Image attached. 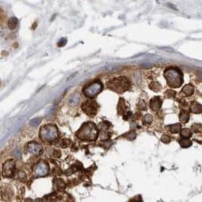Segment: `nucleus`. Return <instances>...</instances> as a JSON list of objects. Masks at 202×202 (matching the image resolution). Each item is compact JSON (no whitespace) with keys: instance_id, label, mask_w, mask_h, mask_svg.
<instances>
[{"instance_id":"obj_7","label":"nucleus","mask_w":202,"mask_h":202,"mask_svg":"<svg viewBox=\"0 0 202 202\" xmlns=\"http://www.w3.org/2000/svg\"><path fill=\"white\" fill-rule=\"evenodd\" d=\"M14 170H15V163L13 160H8L5 162L3 165V170L2 174L5 176H10L13 174Z\"/></svg>"},{"instance_id":"obj_26","label":"nucleus","mask_w":202,"mask_h":202,"mask_svg":"<svg viewBox=\"0 0 202 202\" xmlns=\"http://www.w3.org/2000/svg\"><path fill=\"white\" fill-rule=\"evenodd\" d=\"M64 42H67V40H66V39H64ZM59 42H62V39H61V40L59 41ZM65 44H66V42H64V43H63V44L58 43V46H59V47H61V46H64V45H65Z\"/></svg>"},{"instance_id":"obj_22","label":"nucleus","mask_w":202,"mask_h":202,"mask_svg":"<svg viewBox=\"0 0 202 202\" xmlns=\"http://www.w3.org/2000/svg\"><path fill=\"white\" fill-rule=\"evenodd\" d=\"M136 137V133L135 132H131V133H127V136H126V138L129 139L130 140H133V139H135Z\"/></svg>"},{"instance_id":"obj_20","label":"nucleus","mask_w":202,"mask_h":202,"mask_svg":"<svg viewBox=\"0 0 202 202\" xmlns=\"http://www.w3.org/2000/svg\"><path fill=\"white\" fill-rule=\"evenodd\" d=\"M76 96V93L74 95V96H72L73 98H71V99H72V101H70V102L71 103H74V104H76L77 102L79 100V95H77V96Z\"/></svg>"},{"instance_id":"obj_14","label":"nucleus","mask_w":202,"mask_h":202,"mask_svg":"<svg viewBox=\"0 0 202 202\" xmlns=\"http://www.w3.org/2000/svg\"><path fill=\"white\" fill-rule=\"evenodd\" d=\"M179 144H180V145L182 148H189V147L192 145V142L188 139H182L179 141Z\"/></svg>"},{"instance_id":"obj_23","label":"nucleus","mask_w":202,"mask_h":202,"mask_svg":"<svg viewBox=\"0 0 202 202\" xmlns=\"http://www.w3.org/2000/svg\"><path fill=\"white\" fill-rule=\"evenodd\" d=\"M139 108L140 110H145L146 108V104L145 103V101H140V102L139 103Z\"/></svg>"},{"instance_id":"obj_3","label":"nucleus","mask_w":202,"mask_h":202,"mask_svg":"<svg viewBox=\"0 0 202 202\" xmlns=\"http://www.w3.org/2000/svg\"><path fill=\"white\" fill-rule=\"evenodd\" d=\"M130 82L125 77L114 78L108 82V88L117 93H123L129 89Z\"/></svg>"},{"instance_id":"obj_16","label":"nucleus","mask_w":202,"mask_h":202,"mask_svg":"<svg viewBox=\"0 0 202 202\" xmlns=\"http://www.w3.org/2000/svg\"><path fill=\"white\" fill-rule=\"evenodd\" d=\"M18 20L16 18H12L9 20V27L10 29H15L18 25Z\"/></svg>"},{"instance_id":"obj_1","label":"nucleus","mask_w":202,"mask_h":202,"mask_svg":"<svg viewBox=\"0 0 202 202\" xmlns=\"http://www.w3.org/2000/svg\"><path fill=\"white\" fill-rule=\"evenodd\" d=\"M164 77L167 79L168 85L171 87H179L183 82L182 72L176 67H168L164 71Z\"/></svg>"},{"instance_id":"obj_13","label":"nucleus","mask_w":202,"mask_h":202,"mask_svg":"<svg viewBox=\"0 0 202 202\" xmlns=\"http://www.w3.org/2000/svg\"><path fill=\"white\" fill-rule=\"evenodd\" d=\"M41 151V147L39 145L32 144L30 145V152L32 154H38Z\"/></svg>"},{"instance_id":"obj_12","label":"nucleus","mask_w":202,"mask_h":202,"mask_svg":"<svg viewBox=\"0 0 202 202\" xmlns=\"http://www.w3.org/2000/svg\"><path fill=\"white\" fill-rule=\"evenodd\" d=\"M189 114L188 111H182L180 114V115H179V120H180V121L182 122V123H187V121L189 120Z\"/></svg>"},{"instance_id":"obj_8","label":"nucleus","mask_w":202,"mask_h":202,"mask_svg":"<svg viewBox=\"0 0 202 202\" xmlns=\"http://www.w3.org/2000/svg\"><path fill=\"white\" fill-rule=\"evenodd\" d=\"M35 171L37 176H45L49 172V167L45 163H40L36 166Z\"/></svg>"},{"instance_id":"obj_19","label":"nucleus","mask_w":202,"mask_h":202,"mask_svg":"<svg viewBox=\"0 0 202 202\" xmlns=\"http://www.w3.org/2000/svg\"><path fill=\"white\" fill-rule=\"evenodd\" d=\"M152 121V117L150 114H146L144 117V122L145 123H150Z\"/></svg>"},{"instance_id":"obj_21","label":"nucleus","mask_w":202,"mask_h":202,"mask_svg":"<svg viewBox=\"0 0 202 202\" xmlns=\"http://www.w3.org/2000/svg\"><path fill=\"white\" fill-rule=\"evenodd\" d=\"M130 202H142V200H141V197L140 195L136 196L135 198H133V199L130 201Z\"/></svg>"},{"instance_id":"obj_9","label":"nucleus","mask_w":202,"mask_h":202,"mask_svg":"<svg viewBox=\"0 0 202 202\" xmlns=\"http://www.w3.org/2000/svg\"><path fill=\"white\" fill-rule=\"evenodd\" d=\"M161 100L159 97H155L150 101V106L153 111H158L161 106Z\"/></svg>"},{"instance_id":"obj_6","label":"nucleus","mask_w":202,"mask_h":202,"mask_svg":"<svg viewBox=\"0 0 202 202\" xmlns=\"http://www.w3.org/2000/svg\"><path fill=\"white\" fill-rule=\"evenodd\" d=\"M82 108H83L85 113L87 114L89 116L93 117L96 115V112H97L98 106H97L96 101H87L83 103V104L82 105Z\"/></svg>"},{"instance_id":"obj_24","label":"nucleus","mask_w":202,"mask_h":202,"mask_svg":"<svg viewBox=\"0 0 202 202\" xmlns=\"http://www.w3.org/2000/svg\"><path fill=\"white\" fill-rule=\"evenodd\" d=\"M161 141H163V142H164V143H169L170 141V138L168 136H163L161 138Z\"/></svg>"},{"instance_id":"obj_18","label":"nucleus","mask_w":202,"mask_h":202,"mask_svg":"<svg viewBox=\"0 0 202 202\" xmlns=\"http://www.w3.org/2000/svg\"><path fill=\"white\" fill-rule=\"evenodd\" d=\"M150 89H152L155 92H158L161 89V86H160L158 83H152L150 85Z\"/></svg>"},{"instance_id":"obj_25","label":"nucleus","mask_w":202,"mask_h":202,"mask_svg":"<svg viewBox=\"0 0 202 202\" xmlns=\"http://www.w3.org/2000/svg\"><path fill=\"white\" fill-rule=\"evenodd\" d=\"M166 96H167V98H171V97H174L175 96V93L174 91H171V90H168L167 93H166Z\"/></svg>"},{"instance_id":"obj_11","label":"nucleus","mask_w":202,"mask_h":202,"mask_svg":"<svg viewBox=\"0 0 202 202\" xmlns=\"http://www.w3.org/2000/svg\"><path fill=\"white\" fill-rule=\"evenodd\" d=\"M191 111L193 112V113L198 114L201 113L202 111V106L200 104L197 102H193V104H192L191 106Z\"/></svg>"},{"instance_id":"obj_17","label":"nucleus","mask_w":202,"mask_h":202,"mask_svg":"<svg viewBox=\"0 0 202 202\" xmlns=\"http://www.w3.org/2000/svg\"><path fill=\"white\" fill-rule=\"evenodd\" d=\"M192 132L189 129H183L181 131V136L183 137V139H189L192 136Z\"/></svg>"},{"instance_id":"obj_4","label":"nucleus","mask_w":202,"mask_h":202,"mask_svg":"<svg viewBox=\"0 0 202 202\" xmlns=\"http://www.w3.org/2000/svg\"><path fill=\"white\" fill-rule=\"evenodd\" d=\"M103 88L102 83L100 80H96L90 83L83 89V93L89 98H94L99 93H101Z\"/></svg>"},{"instance_id":"obj_10","label":"nucleus","mask_w":202,"mask_h":202,"mask_svg":"<svg viewBox=\"0 0 202 202\" xmlns=\"http://www.w3.org/2000/svg\"><path fill=\"white\" fill-rule=\"evenodd\" d=\"M194 86H192L191 84L185 85L182 89V92L185 93L186 96H192L194 93Z\"/></svg>"},{"instance_id":"obj_15","label":"nucleus","mask_w":202,"mask_h":202,"mask_svg":"<svg viewBox=\"0 0 202 202\" xmlns=\"http://www.w3.org/2000/svg\"><path fill=\"white\" fill-rule=\"evenodd\" d=\"M169 127H170V131L172 133H177L180 131L181 130V125L179 124V123L171 125V126H170Z\"/></svg>"},{"instance_id":"obj_5","label":"nucleus","mask_w":202,"mask_h":202,"mask_svg":"<svg viewBox=\"0 0 202 202\" xmlns=\"http://www.w3.org/2000/svg\"><path fill=\"white\" fill-rule=\"evenodd\" d=\"M57 136V130L55 126H46L41 130V138L46 141H52Z\"/></svg>"},{"instance_id":"obj_2","label":"nucleus","mask_w":202,"mask_h":202,"mask_svg":"<svg viewBox=\"0 0 202 202\" xmlns=\"http://www.w3.org/2000/svg\"><path fill=\"white\" fill-rule=\"evenodd\" d=\"M77 136L83 139L95 140L98 136V130L93 123H86L77 132Z\"/></svg>"}]
</instances>
